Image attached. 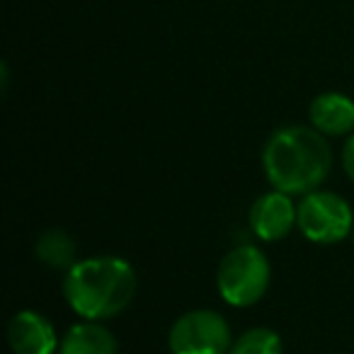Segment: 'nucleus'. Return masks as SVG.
<instances>
[{"mask_svg": "<svg viewBox=\"0 0 354 354\" xmlns=\"http://www.w3.org/2000/svg\"><path fill=\"white\" fill-rule=\"evenodd\" d=\"M262 170L272 189L291 197L320 189L333 170V148L328 136L313 127L289 124L267 138L262 148Z\"/></svg>", "mask_w": 354, "mask_h": 354, "instance_id": "f257e3e1", "label": "nucleus"}, {"mask_svg": "<svg viewBox=\"0 0 354 354\" xmlns=\"http://www.w3.org/2000/svg\"><path fill=\"white\" fill-rule=\"evenodd\" d=\"M138 277L131 262L117 255H95L78 260L64 277L66 304L78 318L102 320L114 318L133 301Z\"/></svg>", "mask_w": 354, "mask_h": 354, "instance_id": "f03ea898", "label": "nucleus"}, {"mask_svg": "<svg viewBox=\"0 0 354 354\" xmlns=\"http://www.w3.org/2000/svg\"><path fill=\"white\" fill-rule=\"evenodd\" d=\"M272 284V267L257 245H238L223 255L216 270L218 296L233 308H250L265 299Z\"/></svg>", "mask_w": 354, "mask_h": 354, "instance_id": "7ed1b4c3", "label": "nucleus"}, {"mask_svg": "<svg viewBox=\"0 0 354 354\" xmlns=\"http://www.w3.org/2000/svg\"><path fill=\"white\" fill-rule=\"evenodd\" d=\"M299 231L315 245H337L354 231V212L344 197L325 189L304 194L296 204Z\"/></svg>", "mask_w": 354, "mask_h": 354, "instance_id": "20e7f679", "label": "nucleus"}, {"mask_svg": "<svg viewBox=\"0 0 354 354\" xmlns=\"http://www.w3.org/2000/svg\"><path fill=\"white\" fill-rule=\"evenodd\" d=\"M233 344L231 325L212 308L183 313L167 333L170 354H228Z\"/></svg>", "mask_w": 354, "mask_h": 354, "instance_id": "39448f33", "label": "nucleus"}, {"mask_svg": "<svg viewBox=\"0 0 354 354\" xmlns=\"http://www.w3.org/2000/svg\"><path fill=\"white\" fill-rule=\"evenodd\" d=\"M299 226V212L291 199V194L270 189L250 209V228L260 241L279 243Z\"/></svg>", "mask_w": 354, "mask_h": 354, "instance_id": "423d86ee", "label": "nucleus"}, {"mask_svg": "<svg viewBox=\"0 0 354 354\" xmlns=\"http://www.w3.org/2000/svg\"><path fill=\"white\" fill-rule=\"evenodd\" d=\"M8 344L15 354H56L61 342L51 320L27 308L8 323Z\"/></svg>", "mask_w": 354, "mask_h": 354, "instance_id": "0eeeda50", "label": "nucleus"}, {"mask_svg": "<svg viewBox=\"0 0 354 354\" xmlns=\"http://www.w3.org/2000/svg\"><path fill=\"white\" fill-rule=\"evenodd\" d=\"M310 127L323 136H349L354 131V100L342 93H320L308 107Z\"/></svg>", "mask_w": 354, "mask_h": 354, "instance_id": "6e6552de", "label": "nucleus"}, {"mask_svg": "<svg viewBox=\"0 0 354 354\" xmlns=\"http://www.w3.org/2000/svg\"><path fill=\"white\" fill-rule=\"evenodd\" d=\"M59 354H119V344L102 323L80 320L61 337Z\"/></svg>", "mask_w": 354, "mask_h": 354, "instance_id": "1a4fd4ad", "label": "nucleus"}, {"mask_svg": "<svg viewBox=\"0 0 354 354\" xmlns=\"http://www.w3.org/2000/svg\"><path fill=\"white\" fill-rule=\"evenodd\" d=\"M35 255L41 265L49 270H64L68 272L75 265V255H78V245H75L73 236L64 228H49L44 231L35 243Z\"/></svg>", "mask_w": 354, "mask_h": 354, "instance_id": "9d476101", "label": "nucleus"}, {"mask_svg": "<svg viewBox=\"0 0 354 354\" xmlns=\"http://www.w3.org/2000/svg\"><path fill=\"white\" fill-rule=\"evenodd\" d=\"M228 354H284V342L272 328H250L233 339Z\"/></svg>", "mask_w": 354, "mask_h": 354, "instance_id": "9b49d317", "label": "nucleus"}, {"mask_svg": "<svg viewBox=\"0 0 354 354\" xmlns=\"http://www.w3.org/2000/svg\"><path fill=\"white\" fill-rule=\"evenodd\" d=\"M342 167L349 175V180L354 183V131L349 133L347 141H344V146H342Z\"/></svg>", "mask_w": 354, "mask_h": 354, "instance_id": "f8f14e48", "label": "nucleus"}, {"mask_svg": "<svg viewBox=\"0 0 354 354\" xmlns=\"http://www.w3.org/2000/svg\"><path fill=\"white\" fill-rule=\"evenodd\" d=\"M352 241H354V231H352Z\"/></svg>", "mask_w": 354, "mask_h": 354, "instance_id": "ddd939ff", "label": "nucleus"}]
</instances>
